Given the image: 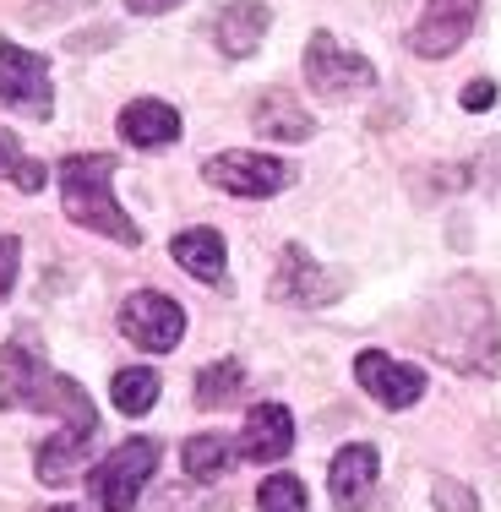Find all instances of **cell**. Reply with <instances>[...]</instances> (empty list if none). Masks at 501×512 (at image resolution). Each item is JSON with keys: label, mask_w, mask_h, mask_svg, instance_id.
Returning <instances> with one entry per match:
<instances>
[{"label": "cell", "mask_w": 501, "mask_h": 512, "mask_svg": "<svg viewBox=\"0 0 501 512\" xmlns=\"http://www.w3.org/2000/svg\"><path fill=\"white\" fill-rule=\"evenodd\" d=\"M60 202H66L71 224L93 229V235H109L120 246H137L142 240V229L115 202V158L109 153H71L60 164Z\"/></svg>", "instance_id": "6da1fadb"}, {"label": "cell", "mask_w": 501, "mask_h": 512, "mask_svg": "<svg viewBox=\"0 0 501 512\" xmlns=\"http://www.w3.org/2000/svg\"><path fill=\"white\" fill-rule=\"evenodd\" d=\"M158 442L153 436H131V442H120L115 453H109L99 469H93V502L104 512H131L142 496V485L158 474Z\"/></svg>", "instance_id": "7a4b0ae2"}, {"label": "cell", "mask_w": 501, "mask_h": 512, "mask_svg": "<svg viewBox=\"0 0 501 512\" xmlns=\"http://www.w3.org/2000/svg\"><path fill=\"white\" fill-rule=\"evenodd\" d=\"M120 333L137 349H148V355H169V349L186 338V311L169 295H158V289H137V295L120 306Z\"/></svg>", "instance_id": "3957f363"}, {"label": "cell", "mask_w": 501, "mask_h": 512, "mask_svg": "<svg viewBox=\"0 0 501 512\" xmlns=\"http://www.w3.org/2000/svg\"><path fill=\"white\" fill-rule=\"evenodd\" d=\"M305 82H311L316 93H327V99H344V93L376 88V66L365 55L344 50L333 33H316L311 50H305Z\"/></svg>", "instance_id": "277c9868"}, {"label": "cell", "mask_w": 501, "mask_h": 512, "mask_svg": "<svg viewBox=\"0 0 501 512\" xmlns=\"http://www.w3.org/2000/svg\"><path fill=\"white\" fill-rule=\"evenodd\" d=\"M202 180H213L229 197H278V191L295 180V169L284 158H262V153H218L202 164Z\"/></svg>", "instance_id": "5b68a950"}, {"label": "cell", "mask_w": 501, "mask_h": 512, "mask_svg": "<svg viewBox=\"0 0 501 512\" xmlns=\"http://www.w3.org/2000/svg\"><path fill=\"white\" fill-rule=\"evenodd\" d=\"M474 22H480V0H425L420 22H414V33H409V50L425 55V60H442L452 50H463Z\"/></svg>", "instance_id": "8992f818"}, {"label": "cell", "mask_w": 501, "mask_h": 512, "mask_svg": "<svg viewBox=\"0 0 501 512\" xmlns=\"http://www.w3.org/2000/svg\"><path fill=\"white\" fill-rule=\"evenodd\" d=\"M0 104L33 120L50 115V60L17 50V44H0Z\"/></svg>", "instance_id": "52a82bcc"}, {"label": "cell", "mask_w": 501, "mask_h": 512, "mask_svg": "<svg viewBox=\"0 0 501 512\" xmlns=\"http://www.w3.org/2000/svg\"><path fill=\"white\" fill-rule=\"evenodd\" d=\"M338 289H344V278H333L327 267H316L305 246H289L284 262H278V273H273V300L278 306H295V311L327 306V300H338Z\"/></svg>", "instance_id": "ba28073f"}, {"label": "cell", "mask_w": 501, "mask_h": 512, "mask_svg": "<svg viewBox=\"0 0 501 512\" xmlns=\"http://www.w3.org/2000/svg\"><path fill=\"white\" fill-rule=\"evenodd\" d=\"M354 382H360L382 409H409L414 398L425 393V371H420V365L393 360V355H382V349H365V355L354 360Z\"/></svg>", "instance_id": "9c48e42d"}, {"label": "cell", "mask_w": 501, "mask_h": 512, "mask_svg": "<svg viewBox=\"0 0 501 512\" xmlns=\"http://www.w3.org/2000/svg\"><path fill=\"white\" fill-rule=\"evenodd\" d=\"M327 496H333L338 512H365L376 496V447L371 442H349L344 453L333 458V469H327Z\"/></svg>", "instance_id": "30bf717a"}, {"label": "cell", "mask_w": 501, "mask_h": 512, "mask_svg": "<svg viewBox=\"0 0 501 512\" xmlns=\"http://www.w3.org/2000/svg\"><path fill=\"white\" fill-rule=\"evenodd\" d=\"M267 22H273V11H267L262 0H229V6L218 11V22H213V44L229 60H246V55L262 50Z\"/></svg>", "instance_id": "8fae6325"}, {"label": "cell", "mask_w": 501, "mask_h": 512, "mask_svg": "<svg viewBox=\"0 0 501 512\" xmlns=\"http://www.w3.org/2000/svg\"><path fill=\"white\" fill-rule=\"evenodd\" d=\"M295 447V420H289L284 404H256L246 414V436H240V453L251 463H278Z\"/></svg>", "instance_id": "7c38bea8"}, {"label": "cell", "mask_w": 501, "mask_h": 512, "mask_svg": "<svg viewBox=\"0 0 501 512\" xmlns=\"http://www.w3.org/2000/svg\"><path fill=\"white\" fill-rule=\"evenodd\" d=\"M251 126L262 131V137H273V142H305L311 137V115L289 99L284 88H262L256 93V104H251Z\"/></svg>", "instance_id": "4fadbf2b"}, {"label": "cell", "mask_w": 501, "mask_h": 512, "mask_svg": "<svg viewBox=\"0 0 501 512\" xmlns=\"http://www.w3.org/2000/svg\"><path fill=\"white\" fill-rule=\"evenodd\" d=\"M120 137H126L131 148H169V142L180 137V115L158 99H137L120 115Z\"/></svg>", "instance_id": "5bb4252c"}, {"label": "cell", "mask_w": 501, "mask_h": 512, "mask_svg": "<svg viewBox=\"0 0 501 512\" xmlns=\"http://www.w3.org/2000/svg\"><path fill=\"white\" fill-rule=\"evenodd\" d=\"M169 256L191 278H202V284H224V235L218 229H186V235H175Z\"/></svg>", "instance_id": "9a60e30c"}, {"label": "cell", "mask_w": 501, "mask_h": 512, "mask_svg": "<svg viewBox=\"0 0 501 512\" xmlns=\"http://www.w3.org/2000/svg\"><path fill=\"white\" fill-rule=\"evenodd\" d=\"M235 458H240V447L229 442V436H218V431H207V436H191L186 442V474L191 480H218V474H229L235 469Z\"/></svg>", "instance_id": "2e32d148"}, {"label": "cell", "mask_w": 501, "mask_h": 512, "mask_svg": "<svg viewBox=\"0 0 501 512\" xmlns=\"http://www.w3.org/2000/svg\"><path fill=\"white\" fill-rule=\"evenodd\" d=\"M109 393H115V409H120V414H148V409L158 404V371H148V365L115 371Z\"/></svg>", "instance_id": "e0dca14e"}, {"label": "cell", "mask_w": 501, "mask_h": 512, "mask_svg": "<svg viewBox=\"0 0 501 512\" xmlns=\"http://www.w3.org/2000/svg\"><path fill=\"white\" fill-rule=\"evenodd\" d=\"M240 387H246V365L229 355V360L207 365V371L197 376V404H213V409H218V404H229Z\"/></svg>", "instance_id": "ac0fdd59"}, {"label": "cell", "mask_w": 501, "mask_h": 512, "mask_svg": "<svg viewBox=\"0 0 501 512\" xmlns=\"http://www.w3.org/2000/svg\"><path fill=\"white\" fill-rule=\"evenodd\" d=\"M256 512H305V485L295 474H273L256 491Z\"/></svg>", "instance_id": "d6986e66"}, {"label": "cell", "mask_w": 501, "mask_h": 512, "mask_svg": "<svg viewBox=\"0 0 501 512\" xmlns=\"http://www.w3.org/2000/svg\"><path fill=\"white\" fill-rule=\"evenodd\" d=\"M431 502H436V512H480V496H474L469 485H458V480H436Z\"/></svg>", "instance_id": "ffe728a7"}, {"label": "cell", "mask_w": 501, "mask_h": 512, "mask_svg": "<svg viewBox=\"0 0 501 512\" xmlns=\"http://www.w3.org/2000/svg\"><path fill=\"white\" fill-rule=\"evenodd\" d=\"M17 262H22L17 235H0V300H6V295H11V284H17Z\"/></svg>", "instance_id": "44dd1931"}, {"label": "cell", "mask_w": 501, "mask_h": 512, "mask_svg": "<svg viewBox=\"0 0 501 512\" xmlns=\"http://www.w3.org/2000/svg\"><path fill=\"white\" fill-rule=\"evenodd\" d=\"M491 104H496V82L491 77H480V82L463 88V109H491Z\"/></svg>", "instance_id": "7402d4cb"}, {"label": "cell", "mask_w": 501, "mask_h": 512, "mask_svg": "<svg viewBox=\"0 0 501 512\" xmlns=\"http://www.w3.org/2000/svg\"><path fill=\"white\" fill-rule=\"evenodd\" d=\"M11 180H17V186L33 197V191H44V164H39V158H22V169H17Z\"/></svg>", "instance_id": "603a6c76"}, {"label": "cell", "mask_w": 501, "mask_h": 512, "mask_svg": "<svg viewBox=\"0 0 501 512\" xmlns=\"http://www.w3.org/2000/svg\"><path fill=\"white\" fill-rule=\"evenodd\" d=\"M17 169H22V148L11 131H0V175H17Z\"/></svg>", "instance_id": "cb8c5ba5"}, {"label": "cell", "mask_w": 501, "mask_h": 512, "mask_svg": "<svg viewBox=\"0 0 501 512\" xmlns=\"http://www.w3.org/2000/svg\"><path fill=\"white\" fill-rule=\"evenodd\" d=\"M131 11H137V17H158V11H175L180 0H126Z\"/></svg>", "instance_id": "d4e9b609"}, {"label": "cell", "mask_w": 501, "mask_h": 512, "mask_svg": "<svg viewBox=\"0 0 501 512\" xmlns=\"http://www.w3.org/2000/svg\"><path fill=\"white\" fill-rule=\"evenodd\" d=\"M60 6H82V0H39V17H50V11H60Z\"/></svg>", "instance_id": "484cf974"}, {"label": "cell", "mask_w": 501, "mask_h": 512, "mask_svg": "<svg viewBox=\"0 0 501 512\" xmlns=\"http://www.w3.org/2000/svg\"><path fill=\"white\" fill-rule=\"evenodd\" d=\"M55 512H77V507H55Z\"/></svg>", "instance_id": "4316f807"}]
</instances>
